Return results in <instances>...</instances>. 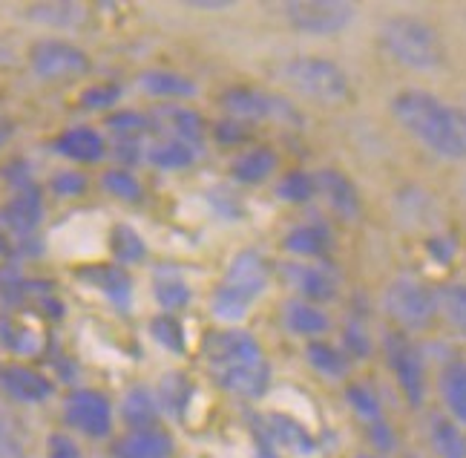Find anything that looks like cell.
<instances>
[{
  "instance_id": "ee69618b",
  "label": "cell",
  "mask_w": 466,
  "mask_h": 458,
  "mask_svg": "<svg viewBox=\"0 0 466 458\" xmlns=\"http://www.w3.org/2000/svg\"><path fill=\"white\" fill-rule=\"evenodd\" d=\"M343 346L354 358H369L371 355V334H369V329H366V323L360 321V317H351V321L343 326Z\"/></svg>"
},
{
  "instance_id": "4dcf8cb0",
  "label": "cell",
  "mask_w": 466,
  "mask_h": 458,
  "mask_svg": "<svg viewBox=\"0 0 466 458\" xmlns=\"http://www.w3.org/2000/svg\"><path fill=\"white\" fill-rule=\"evenodd\" d=\"M429 444H432L438 458H466V435L446 415L429 418Z\"/></svg>"
},
{
  "instance_id": "4fadbf2b",
  "label": "cell",
  "mask_w": 466,
  "mask_h": 458,
  "mask_svg": "<svg viewBox=\"0 0 466 458\" xmlns=\"http://www.w3.org/2000/svg\"><path fill=\"white\" fill-rule=\"evenodd\" d=\"M213 381L222 392L242 398V401H259L271 390V363L268 358L262 361H248V363H233V366H222V369H210Z\"/></svg>"
},
{
  "instance_id": "9f6ffc18",
  "label": "cell",
  "mask_w": 466,
  "mask_h": 458,
  "mask_svg": "<svg viewBox=\"0 0 466 458\" xmlns=\"http://www.w3.org/2000/svg\"><path fill=\"white\" fill-rule=\"evenodd\" d=\"M463 190H466V179H463Z\"/></svg>"
},
{
  "instance_id": "9c48e42d",
  "label": "cell",
  "mask_w": 466,
  "mask_h": 458,
  "mask_svg": "<svg viewBox=\"0 0 466 458\" xmlns=\"http://www.w3.org/2000/svg\"><path fill=\"white\" fill-rule=\"evenodd\" d=\"M386 358L394 372L400 392L409 407H423L426 401V363L415 343H409L403 334H389L386 338Z\"/></svg>"
},
{
  "instance_id": "6da1fadb",
  "label": "cell",
  "mask_w": 466,
  "mask_h": 458,
  "mask_svg": "<svg viewBox=\"0 0 466 458\" xmlns=\"http://www.w3.org/2000/svg\"><path fill=\"white\" fill-rule=\"evenodd\" d=\"M398 125L441 158H466V110L423 90H403L391 98Z\"/></svg>"
},
{
  "instance_id": "7a4b0ae2",
  "label": "cell",
  "mask_w": 466,
  "mask_h": 458,
  "mask_svg": "<svg viewBox=\"0 0 466 458\" xmlns=\"http://www.w3.org/2000/svg\"><path fill=\"white\" fill-rule=\"evenodd\" d=\"M380 46L406 69L432 73L443 64V44L435 26L415 15H391L380 24Z\"/></svg>"
},
{
  "instance_id": "d6986e66",
  "label": "cell",
  "mask_w": 466,
  "mask_h": 458,
  "mask_svg": "<svg viewBox=\"0 0 466 458\" xmlns=\"http://www.w3.org/2000/svg\"><path fill=\"white\" fill-rule=\"evenodd\" d=\"M259 435L262 442L259 444H268V447H285L289 453H297V455H314L317 453V442L314 435L299 424L297 418L291 415H282V412H271L259 421Z\"/></svg>"
},
{
  "instance_id": "ffe728a7",
  "label": "cell",
  "mask_w": 466,
  "mask_h": 458,
  "mask_svg": "<svg viewBox=\"0 0 466 458\" xmlns=\"http://www.w3.org/2000/svg\"><path fill=\"white\" fill-rule=\"evenodd\" d=\"M317 182V197L326 199V205L334 210L339 219H357L360 217V193H357L354 182L346 173H339L334 168L317 170L314 173Z\"/></svg>"
},
{
  "instance_id": "f5cc1de1",
  "label": "cell",
  "mask_w": 466,
  "mask_h": 458,
  "mask_svg": "<svg viewBox=\"0 0 466 458\" xmlns=\"http://www.w3.org/2000/svg\"><path fill=\"white\" fill-rule=\"evenodd\" d=\"M12 257V239L0 231V260H9Z\"/></svg>"
},
{
  "instance_id": "f1b7e54d",
  "label": "cell",
  "mask_w": 466,
  "mask_h": 458,
  "mask_svg": "<svg viewBox=\"0 0 466 458\" xmlns=\"http://www.w3.org/2000/svg\"><path fill=\"white\" fill-rule=\"evenodd\" d=\"M196 158H199V148L182 142V138L158 136L147 145V162L156 170H187L196 165Z\"/></svg>"
},
{
  "instance_id": "603a6c76",
  "label": "cell",
  "mask_w": 466,
  "mask_h": 458,
  "mask_svg": "<svg viewBox=\"0 0 466 458\" xmlns=\"http://www.w3.org/2000/svg\"><path fill=\"white\" fill-rule=\"evenodd\" d=\"M196 395V383L185 372H167L156 386V401L161 418H173V421H185L190 412V403Z\"/></svg>"
},
{
  "instance_id": "5bb4252c",
  "label": "cell",
  "mask_w": 466,
  "mask_h": 458,
  "mask_svg": "<svg viewBox=\"0 0 466 458\" xmlns=\"http://www.w3.org/2000/svg\"><path fill=\"white\" fill-rule=\"evenodd\" d=\"M0 392L15 403H44L56 395V381L24 361L0 363Z\"/></svg>"
},
{
  "instance_id": "e575fe53",
  "label": "cell",
  "mask_w": 466,
  "mask_h": 458,
  "mask_svg": "<svg viewBox=\"0 0 466 458\" xmlns=\"http://www.w3.org/2000/svg\"><path fill=\"white\" fill-rule=\"evenodd\" d=\"M101 188L110 193L113 199L127 202V205H138L141 199H145V185H141L138 176L133 170H127V168H110V170H104Z\"/></svg>"
},
{
  "instance_id": "60d3db41",
  "label": "cell",
  "mask_w": 466,
  "mask_h": 458,
  "mask_svg": "<svg viewBox=\"0 0 466 458\" xmlns=\"http://www.w3.org/2000/svg\"><path fill=\"white\" fill-rule=\"evenodd\" d=\"M0 343H4V349H9L12 355H32V351H38V334L24 323L0 317Z\"/></svg>"
},
{
  "instance_id": "1f68e13d",
  "label": "cell",
  "mask_w": 466,
  "mask_h": 458,
  "mask_svg": "<svg viewBox=\"0 0 466 458\" xmlns=\"http://www.w3.org/2000/svg\"><path fill=\"white\" fill-rule=\"evenodd\" d=\"M306 361L317 375L339 381L349 375V355L329 341H311L306 346Z\"/></svg>"
},
{
  "instance_id": "30bf717a",
  "label": "cell",
  "mask_w": 466,
  "mask_h": 458,
  "mask_svg": "<svg viewBox=\"0 0 466 458\" xmlns=\"http://www.w3.org/2000/svg\"><path fill=\"white\" fill-rule=\"evenodd\" d=\"M268 280H271V271H268L265 257L257 249H245L230 260L219 289L228 291L230 297H237L239 303L250 309L268 289Z\"/></svg>"
},
{
  "instance_id": "11a10c76",
  "label": "cell",
  "mask_w": 466,
  "mask_h": 458,
  "mask_svg": "<svg viewBox=\"0 0 466 458\" xmlns=\"http://www.w3.org/2000/svg\"><path fill=\"white\" fill-rule=\"evenodd\" d=\"M354 458H378V455H369V453H360V455H354Z\"/></svg>"
},
{
  "instance_id": "f907efd6",
  "label": "cell",
  "mask_w": 466,
  "mask_h": 458,
  "mask_svg": "<svg viewBox=\"0 0 466 458\" xmlns=\"http://www.w3.org/2000/svg\"><path fill=\"white\" fill-rule=\"evenodd\" d=\"M15 130H17L15 118H9V116H0V153H4V148L12 142Z\"/></svg>"
},
{
  "instance_id": "7402d4cb",
  "label": "cell",
  "mask_w": 466,
  "mask_h": 458,
  "mask_svg": "<svg viewBox=\"0 0 466 458\" xmlns=\"http://www.w3.org/2000/svg\"><path fill=\"white\" fill-rule=\"evenodd\" d=\"M176 442L167 430H130L113 444V458H173Z\"/></svg>"
},
{
  "instance_id": "f35d334b",
  "label": "cell",
  "mask_w": 466,
  "mask_h": 458,
  "mask_svg": "<svg viewBox=\"0 0 466 458\" xmlns=\"http://www.w3.org/2000/svg\"><path fill=\"white\" fill-rule=\"evenodd\" d=\"M274 193L282 202H291V205H302V202H311L317 197V182H314V173L306 170H291L285 173L282 179L277 182Z\"/></svg>"
},
{
  "instance_id": "ab89813d",
  "label": "cell",
  "mask_w": 466,
  "mask_h": 458,
  "mask_svg": "<svg viewBox=\"0 0 466 458\" xmlns=\"http://www.w3.org/2000/svg\"><path fill=\"white\" fill-rule=\"evenodd\" d=\"M106 130L113 136H153V116L141 110H116L104 118Z\"/></svg>"
},
{
  "instance_id": "c3c4849f",
  "label": "cell",
  "mask_w": 466,
  "mask_h": 458,
  "mask_svg": "<svg viewBox=\"0 0 466 458\" xmlns=\"http://www.w3.org/2000/svg\"><path fill=\"white\" fill-rule=\"evenodd\" d=\"M366 430H369V442H371V447L378 450V453H391L394 447H398V438H394V430L386 424V418L378 421V424L366 427Z\"/></svg>"
},
{
  "instance_id": "ac0fdd59",
  "label": "cell",
  "mask_w": 466,
  "mask_h": 458,
  "mask_svg": "<svg viewBox=\"0 0 466 458\" xmlns=\"http://www.w3.org/2000/svg\"><path fill=\"white\" fill-rule=\"evenodd\" d=\"M138 90L165 104H178L199 96V84H196L190 76L178 73V69H165V66H150L145 73H138L136 78Z\"/></svg>"
},
{
  "instance_id": "7c38bea8",
  "label": "cell",
  "mask_w": 466,
  "mask_h": 458,
  "mask_svg": "<svg viewBox=\"0 0 466 458\" xmlns=\"http://www.w3.org/2000/svg\"><path fill=\"white\" fill-rule=\"evenodd\" d=\"M44 222V193L35 182L15 188V193L0 208V231L6 237L29 239Z\"/></svg>"
},
{
  "instance_id": "b9f144b4",
  "label": "cell",
  "mask_w": 466,
  "mask_h": 458,
  "mask_svg": "<svg viewBox=\"0 0 466 458\" xmlns=\"http://www.w3.org/2000/svg\"><path fill=\"white\" fill-rule=\"evenodd\" d=\"M124 90L118 84H93L86 87V90H81L78 96V107L86 110V113H110L116 110V104L121 101Z\"/></svg>"
},
{
  "instance_id": "f6af8a7d",
  "label": "cell",
  "mask_w": 466,
  "mask_h": 458,
  "mask_svg": "<svg viewBox=\"0 0 466 458\" xmlns=\"http://www.w3.org/2000/svg\"><path fill=\"white\" fill-rule=\"evenodd\" d=\"M213 142L219 148H239L248 142V125H239L233 118H222L213 125Z\"/></svg>"
},
{
  "instance_id": "ba28073f",
  "label": "cell",
  "mask_w": 466,
  "mask_h": 458,
  "mask_svg": "<svg viewBox=\"0 0 466 458\" xmlns=\"http://www.w3.org/2000/svg\"><path fill=\"white\" fill-rule=\"evenodd\" d=\"M64 421L76 433L101 442V438H106V435L113 433V427H116V407H113V401L106 398L104 392L81 386V390H73V392L66 395V401H64Z\"/></svg>"
},
{
  "instance_id": "7dc6e473",
  "label": "cell",
  "mask_w": 466,
  "mask_h": 458,
  "mask_svg": "<svg viewBox=\"0 0 466 458\" xmlns=\"http://www.w3.org/2000/svg\"><path fill=\"white\" fill-rule=\"evenodd\" d=\"M46 458H84L81 447L73 435L66 433H52L46 442Z\"/></svg>"
},
{
  "instance_id": "9a60e30c",
  "label": "cell",
  "mask_w": 466,
  "mask_h": 458,
  "mask_svg": "<svg viewBox=\"0 0 466 458\" xmlns=\"http://www.w3.org/2000/svg\"><path fill=\"white\" fill-rule=\"evenodd\" d=\"M52 150L73 165H98L110 153V142L93 125H73L52 138Z\"/></svg>"
},
{
  "instance_id": "d590c367",
  "label": "cell",
  "mask_w": 466,
  "mask_h": 458,
  "mask_svg": "<svg viewBox=\"0 0 466 458\" xmlns=\"http://www.w3.org/2000/svg\"><path fill=\"white\" fill-rule=\"evenodd\" d=\"M150 338L176 358H182L187 351V331H185L182 321H178L176 314L153 317V321H150Z\"/></svg>"
},
{
  "instance_id": "2e32d148",
  "label": "cell",
  "mask_w": 466,
  "mask_h": 458,
  "mask_svg": "<svg viewBox=\"0 0 466 458\" xmlns=\"http://www.w3.org/2000/svg\"><path fill=\"white\" fill-rule=\"evenodd\" d=\"M78 280L93 291H98L110 306L127 311L133 306V294L136 283L127 274V269L116 266V262H96V266H84L78 269Z\"/></svg>"
},
{
  "instance_id": "bcb514c9",
  "label": "cell",
  "mask_w": 466,
  "mask_h": 458,
  "mask_svg": "<svg viewBox=\"0 0 466 458\" xmlns=\"http://www.w3.org/2000/svg\"><path fill=\"white\" fill-rule=\"evenodd\" d=\"M0 458H29L26 447H24V438L15 433L12 424H6L0 418Z\"/></svg>"
},
{
  "instance_id": "cb8c5ba5",
  "label": "cell",
  "mask_w": 466,
  "mask_h": 458,
  "mask_svg": "<svg viewBox=\"0 0 466 458\" xmlns=\"http://www.w3.org/2000/svg\"><path fill=\"white\" fill-rule=\"evenodd\" d=\"M277 165H279L277 150L257 145V148H248L245 153H239L237 158H233L228 173L237 185H262L265 179H271L274 176Z\"/></svg>"
},
{
  "instance_id": "74e56055",
  "label": "cell",
  "mask_w": 466,
  "mask_h": 458,
  "mask_svg": "<svg viewBox=\"0 0 466 458\" xmlns=\"http://www.w3.org/2000/svg\"><path fill=\"white\" fill-rule=\"evenodd\" d=\"M346 401H349L351 412L360 418L366 427L383 421V403H380L378 392H374L369 383H351L346 390Z\"/></svg>"
},
{
  "instance_id": "4316f807",
  "label": "cell",
  "mask_w": 466,
  "mask_h": 458,
  "mask_svg": "<svg viewBox=\"0 0 466 458\" xmlns=\"http://www.w3.org/2000/svg\"><path fill=\"white\" fill-rule=\"evenodd\" d=\"M24 15L32 24L46 29H76L84 24L86 6L76 0H46V4H29Z\"/></svg>"
},
{
  "instance_id": "db71d44e",
  "label": "cell",
  "mask_w": 466,
  "mask_h": 458,
  "mask_svg": "<svg viewBox=\"0 0 466 458\" xmlns=\"http://www.w3.org/2000/svg\"><path fill=\"white\" fill-rule=\"evenodd\" d=\"M254 458H279V455H277V450H274V447L259 444V447L254 450Z\"/></svg>"
},
{
  "instance_id": "e0dca14e",
  "label": "cell",
  "mask_w": 466,
  "mask_h": 458,
  "mask_svg": "<svg viewBox=\"0 0 466 458\" xmlns=\"http://www.w3.org/2000/svg\"><path fill=\"white\" fill-rule=\"evenodd\" d=\"M285 271H289V283L299 294V300H309L317 306L337 300L339 277L331 266H322V262H294Z\"/></svg>"
},
{
  "instance_id": "8d00e7d4",
  "label": "cell",
  "mask_w": 466,
  "mask_h": 458,
  "mask_svg": "<svg viewBox=\"0 0 466 458\" xmlns=\"http://www.w3.org/2000/svg\"><path fill=\"white\" fill-rule=\"evenodd\" d=\"M438 311L458 334L466 338V283H450L438 291Z\"/></svg>"
},
{
  "instance_id": "816d5d0a",
  "label": "cell",
  "mask_w": 466,
  "mask_h": 458,
  "mask_svg": "<svg viewBox=\"0 0 466 458\" xmlns=\"http://www.w3.org/2000/svg\"><path fill=\"white\" fill-rule=\"evenodd\" d=\"M187 9H199V12H225V9H233V4H210V0L205 4V0H202V4H187Z\"/></svg>"
},
{
  "instance_id": "f546056e",
  "label": "cell",
  "mask_w": 466,
  "mask_h": 458,
  "mask_svg": "<svg viewBox=\"0 0 466 458\" xmlns=\"http://www.w3.org/2000/svg\"><path fill=\"white\" fill-rule=\"evenodd\" d=\"M441 398L458 427H466V361H450L441 369Z\"/></svg>"
},
{
  "instance_id": "8fae6325",
  "label": "cell",
  "mask_w": 466,
  "mask_h": 458,
  "mask_svg": "<svg viewBox=\"0 0 466 458\" xmlns=\"http://www.w3.org/2000/svg\"><path fill=\"white\" fill-rule=\"evenodd\" d=\"M202 355L210 369H222V366H233V363L262 361L265 351L250 331L237 329V326H225V329H213L205 334Z\"/></svg>"
},
{
  "instance_id": "3957f363",
  "label": "cell",
  "mask_w": 466,
  "mask_h": 458,
  "mask_svg": "<svg viewBox=\"0 0 466 458\" xmlns=\"http://www.w3.org/2000/svg\"><path fill=\"white\" fill-rule=\"evenodd\" d=\"M289 90L309 98L314 104H343L351 96V81L331 58L297 56L277 66L274 73Z\"/></svg>"
},
{
  "instance_id": "83f0119b",
  "label": "cell",
  "mask_w": 466,
  "mask_h": 458,
  "mask_svg": "<svg viewBox=\"0 0 466 458\" xmlns=\"http://www.w3.org/2000/svg\"><path fill=\"white\" fill-rule=\"evenodd\" d=\"M118 415H121V421H124V424H127L130 430H150V427H158L161 410H158L156 392L147 390V386H133V390L121 398V403H118Z\"/></svg>"
},
{
  "instance_id": "d6a6232c",
  "label": "cell",
  "mask_w": 466,
  "mask_h": 458,
  "mask_svg": "<svg viewBox=\"0 0 466 458\" xmlns=\"http://www.w3.org/2000/svg\"><path fill=\"white\" fill-rule=\"evenodd\" d=\"M147 242L141 237L133 225H113L110 231V254L116 257V262L124 269V266H141V262L147 260Z\"/></svg>"
},
{
  "instance_id": "277c9868",
  "label": "cell",
  "mask_w": 466,
  "mask_h": 458,
  "mask_svg": "<svg viewBox=\"0 0 466 458\" xmlns=\"http://www.w3.org/2000/svg\"><path fill=\"white\" fill-rule=\"evenodd\" d=\"M219 107L225 118L239 125H259V121H277L285 127H302V116L291 98L279 93H265L257 87H228L219 96Z\"/></svg>"
},
{
  "instance_id": "681fc988",
  "label": "cell",
  "mask_w": 466,
  "mask_h": 458,
  "mask_svg": "<svg viewBox=\"0 0 466 458\" xmlns=\"http://www.w3.org/2000/svg\"><path fill=\"white\" fill-rule=\"evenodd\" d=\"M429 249H432V257L435 260H441V262H450L452 260V242H446L443 237H438V239H432V242H429Z\"/></svg>"
},
{
  "instance_id": "484cf974",
  "label": "cell",
  "mask_w": 466,
  "mask_h": 458,
  "mask_svg": "<svg viewBox=\"0 0 466 458\" xmlns=\"http://www.w3.org/2000/svg\"><path fill=\"white\" fill-rule=\"evenodd\" d=\"M334 237L326 225H297L282 239V249L294 260H319L331 251Z\"/></svg>"
},
{
  "instance_id": "8992f818",
  "label": "cell",
  "mask_w": 466,
  "mask_h": 458,
  "mask_svg": "<svg viewBox=\"0 0 466 458\" xmlns=\"http://www.w3.org/2000/svg\"><path fill=\"white\" fill-rule=\"evenodd\" d=\"M26 64L41 81H76L93 69V58L66 38H41L29 46Z\"/></svg>"
},
{
  "instance_id": "d4e9b609",
  "label": "cell",
  "mask_w": 466,
  "mask_h": 458,
  "mask_svg": "<svg viewBox=\"0 0 466 458\" xmlns=\"http://www.w3.org/2000/svg\"><path fill=\"white\" fill-rule=\"evenodd\" d=\"M282 326L289 329L297 338H319L331 329V317L322 311V306L299 300V297H291L289 303L282 306Z\"/></svg>"
},
{
  "instance_id": "836d02e7",
  "label": "cell",
  "mask_w": 466,
  "mask_h": 458,
  "mask_svg": "<svg viewBox=\"0 0 466 458\" xmlns=\"http://www.w3.org/2000/svg\"><path fill=\"white\" fill-rule=\"evenodd\" d=\"M156 303L165 309V314H176L178 309H187L193 300V289L178 274H158L153 283Z\"/></svg>"
},
{
  "instance_id": "52a82bcc",
  "label": "cell",
  "mask_w": 466,
  "mask_h": 458,
  "mask_svg": "<svg viewBox=\"0 0 466 458\" xmlns=\"http://www.w3.org/2000/svg\"><path fill=\"white\" fill-rule=\"evenodd\" d=\"M282 15L302 35H337L354 24L357 6L346 0H294L282 6Z\"/></svg>"
},
{
  "instance_id": "5b68a950",
  "label": "cell",
  "mask_w": 466,
  "mask_h": 458,
  "mask_svg": "<svg viewBox=\"0 0 466 458\" xmlns=\"http://www.w3.org/2000/svg\"><path fill=\"white\" fill-rule=\"evenodd\" d=\"M383 309L394 323L406 331H423L438 314V294L415 277L391 280L383 291Z\"/></svg>"
},
{
  "instance_id": "44dd1931",
  "label": "cell",
  "mask_w": 466,
  "mask_h": 458,
  "mask_svg": "<svg viewBox=\"0 0 466 458\" xmlns=\"http://www.w3.org/2000/svg\"><path fill=\"white\" fill-rule=\"evenodd\" d=\"M150 116H153V133L182 138V142H187V145L202 148L205 118L193 107H185V104H165V107L150 113Z\"/></svg>"
},
{
  "instance_id": "7bdbcfd3",
  "label": "cell",
  "mask_w": 466,
  "mask_h": 458,
  "mask_svg": "<svg viewBox=\"0 0 466 458\" xmlns=\"http://www.w3.org/2000/svg\"><path fill=\"white\" fill-rule=\"evenodd\" d=\"M86 188H89V179L76 168H64L58 173H52V179H49V190L61 199H76L81 193H86Z\"/></svg>"
}]
</instances>
